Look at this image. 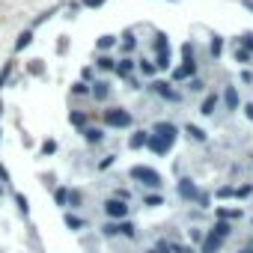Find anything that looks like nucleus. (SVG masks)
<instances>
[{"mask_svg":"<svg viewBox=\"0 0 253 253\" xmlns=\"http://www.w3.org/2000/svg\"><path fill=\"white\" fill-rule=\"evenodd\" d=\"M104 125H110V128H128L131 113L122 107H110V110H104Z\"/></svg>","mask_w":253,"mask_h":253,"instance_id":"obj_1","label":"nucleus"},{"mask_svg":"<svg viewBox=\"0 0 253 253\" xmlns=\"http://www.w3.org/2000/svg\"><path fill=\"white\" fill-rule=\"evenodd\" d=\"M131 179L149 185V188H161V173L149 170V167H131Z\"/></svg>","mask_w":253,"mask_h":253,"instance_id":"obj_2","label":"nucleus"},{"mask_svg":"<svg viewBox=\"0 0 253 253\" xmlns=\"http://www.w3.org/2000/svg\"><path fill=\"white\" fill-rule=\"evenodd\" d=\"M104 214L113 217V220H125V217H128V203L119 200V197H113V200L104 203Z\"/></svg>","mask_w":253,"mask_h":253,"instance_id":"obj_3","label":"nucleus"},{"mask_svg":"<svg viewBox=\"0 0 253 253\" xmlns=\"http://www.w3.org/2000/svg\"><path fill=\"white\" fill-rule=\"evenodd\" d=\"M152 131H155L158 137H164L167 143H173V140H176V125H173V122H158Z\"/></svg>","mask_w":253,"mask_h":253,"instance_id":"obj_4","label":"nucleus"},{"mask_svg":"<svg viewBox=\"0 0 253 253\" xmlns=\"http://www.w3.org/2000/svg\"><path fill=\"white\" fill-rule=\"evenodd\" d=\"M194 72H197V63H194V60H185V66L173 69V81H185V78H194Z\"/></svg>","mask_w":253,"mask_h":253,"instance_id":"obj_5","label":"nucleus"},{"mask_svg":"<svg viewBox=\"0 0 253 253\" xmlns=\"http://www.w3.org/2000/svg\"><path fill=\"white\" fill-rule=\"evenodd\" d=\"M152 89H155L161 98H167V101H179V92H176V89H170V84H164V81H155V84H152Z\"/></svg>","mask_w":253,"mask_h":253,"instance_id":"obj_6","label":"nucleus"},{"mask_svg":"<svg viewBox=\"0 0 253 253\" xmlns=\"http://www.w3.org/2000/svg\"><path fill=\"white\" fill-rule=\"evenodd\" d=\"M146 146H149L155 155H164V152L170 149V143H167L164 137H158V134H149V137H146Z\"/></svg>","mask_w":253,"mask_h":253,"instance_id":"obj_7","label":"nucleus"},{"mask_svg":"<svg viewBox=\"0 0 253 253\" xmlns=\"http://www.w3.org/2000/svg\"><path fill=\"white\" fill-rule=\"evenodd\" d=\"M179 197H182V200H197V197H200L191 179H182V182H179Z\"/></svg>","mask_w":253,"mask_h":253,"instance_id":"obj_8","label":"nucleus"},{"mask_svg":"<svg viewBox=\"0 0 253 253\" xmlns=\"http://www.w3.org/2000/svg\"><path fill=\"white\" fill-rule=\"evenodd\" d=\"M89 92H92V98H98V101H104V98L110 95V84H107V81H95Z\"/></svg>","mask_w":253,"mask_h":253,"instance_id":"obj_9","label":"nucleus"},{"mask_svg":"<svg viewBox=\"0 0 253 253\" xmlns=\"http://www.w3.org/2000/svg\"><path fill=\"white\" fill-rule=\"evenodd\" d=\"M220 241H223V238H217L214 232H209V235L203 238V253H217V250H220Z\"/></svg>","mask_w":253,"mask_h":253,"instance_id":"obj_10","label":"nucleus"},{"mask_svg":"<svg viewBox=\"0 0 253 253\" xmlns=\"http://www.w3.org/2000/svg\"><path fill=\"white\" fill-rule=\"evenodd\" d=\"M113 72H116L119 78H131V72H134V63H131L128 57H125V60H119V63H116V69H113Z\"/></svg>","mask_w":253,"mask_h":253,"instance_id":"obj_11","label":"nucleus"},{"mask_svg":"<svg viewBox=\"0 0 253 253\" xmlns=\"http://www.w3.org/2000/svg\"><path fill=\"white\" fill-rule=\"evenodd\" d=\"M81 131H84L86 143H101V140H104V131H101V128H89V125H86V128H81Z\"/></svg>","mask_w":253,"mask_h":253,"instance_id":"obj_12","label":"nucleus"},{"mask_svg":"<svg viewBox=\"0 0 253 253\" xmlns=\"http://www.w3.org/2000/svg\"><path fill=\"white\" fill-rule=\"evenodd\" d=\"M211 232H214L217 238H229V235H232V226H229V220H217V223L211 226Z\"/></svg>","mask_w":253,"mask_h":253,"instance_id":"obj_13","label":"nucleus"},{"mask_svg":"<svg viewBox=\"0 0 253 253\" xmlns=\"http://www.w3.org/2000/svg\"><path fill=\"white\" fill-rule=\"evenodd\" d=\"M223 101H226V107H229V110H238V92H235V86H226Z\"/></svg>","mask_w":253,"mask_h":253,"instance_id":"obj_14","label":"nucleus"},{"mask_svg":"<svg viewBox=\"0 0 253 253\" xmlns=\"http://www.w3.org/2000/svg\"><path fill=\"white\" fill-rule=\"evenodd\" d=\"M220 220H241V209H217Z\"/></svg>","mask_w":253,"mask_h":253,"instance_id":"obj_15","label":"nucleus"},{"mask_svg":"<svg viewBox=\"0 0 253 253\" xmlns=\"http://www.w3.org/2000/svg\"><path fill=\"white\" fill-rule=\"evenodd\" d=\"M69 122L75 125V128H86V113H81V110H72V113H69Z\"/></svg>","mask_w":253,"mask_h":253,"instance_id":"obj_16","label":"nucleus"},{"mask_svg":"<svg viewBox=\"0 0 253 253\" xmlns=\"http://www.w3.org/2000/svg\"><path fill=\"white\" fill-rule=\"evenodd\" d=\"M185 134H188V137H194L197 143H203V140H206V131H203V128H197V125H191V122L185 125Z\"/></svg>","mask_w":253,"mask_h":253,"instance_id":"obj_17","label":"nucleus"},{"mask_svg":"<svg viewBox=\"0 0 253 253\" xmlns=\"http://www.w3.org/2000/svg\"><path fill=\"white\" fill-rule=\"evenodd\" d=\"M116 232H119V235H125V238H134V232H137V229H134V223L122 220V223H116Z\"/></svg>","mask_w":253,"mask_h":253,"instance_id":"obj_18","label":"nucleus"},{"mask_svg":"<svg viewBox=\"0 0 253 253\" xmlns=\"http://www.w3.org/2000/svg\"><path fill=\"white\" fill-rule=\"evenodd\" d=\"M214 107H217V95H209V98L203 101L200 113H203V116H211V113H214Z\"/></svg>","mask_w":253,"mask_h":253,"instance_id":"obj_19","label":"nucleus"},{"mask_svg":"<svg viewBox=\"0 0 253 253\" xmlns=\"http://www.w3.org/2000/svg\"><path fill=\"white\" fill-rule=\"evenodd\" d=\"M146 137H149L146 131H134L131 140H128V146H131V149H140V146H146Z\"/></svg>","mask_w":253,"mask_h":253,"instance_id":"obj_20","label":"nucleus"},{"mask_svg":"<svg viewBox=\"0 0 253 253\" xmlns=\"http://www.w3.org/2000/svg\"><path fill=\"white\" fill-rule=\"evenodd\" d=\"M30 42H33V30H24V33L18 36V42H15V51H24Z\"/></svg>","mask_w":253,"mask_h":253,"instance_id":"obj_21","label":"nucleus"},{"mask_svg":"<svg viewBox=\"0 0 253 253\" xmlns=\"http://www.w3.org/2000/svg\"><path fill=\"white\" fill-rule=\"evenodd\" d=\"M95 66H98L101 72H113V69H116V60H110V57H98Z\"/></svg>","mask_w":253,"mask_h":253,"instance_id":"obj_22","label":"nucleus"},{"mask_svg":"<svg viewBox=\"0 0 253 253\" xmlns=\"http://www.w3.org/2000/svg\"><path fill=\"white\" fill-rule=\"evenodd\" d=\"M54 203H57V206H69V191H66V188H57V191H54Z\"/></svg>","mask_w":253,"mask_h":253,"instance_id":"obj_23","label":"nucleus"},{"mask_svg":"<svg viewBox=\"0 0 253 253\" xmlns=\"http://www.w3.org/2000/svg\"><path fill=\"white\" fill-rule=\"evenodd\" d=\"M155 69H170V51H158V63Z\"/></svg>","mask_w":253,"mask_h":253,"instance_id":"obj_24","label":"nucleus"},{"mask_svg":"<svg viewBox=\"0 0 253 253\" xmlns=\"http://www.w3.org/2000/svg\"><path fill=\"white\" fill-rule=\"evenodd\" d=\"M15 206H18V211H21V214H27V211H30V206H27V197H24V194H15Z\"/></svg>","mask_w":253,"mask_h":253,"instance_id":"obj_25","label":"nucleus"},{"mask_svg":"<svg viewBox=\"0 0 253 253\" xmlns=\"http://www.w3.org/2000/svg\"><path fill=\"white\" fill-rule=\"evenodd\" d=\"M66 226H69V229H84V220L75 217V214H66Z\"/></svg>","mask_w":253,"mask_h":253,"instance_id":"obj_26","label":"nucleus"},{"mask_svg":"<svg viewBox=\"0 0 253 253\" xmlns=\"http://www.w3.org/2000/svg\"><path fill=\"white\" fill-rule=\"evenodd\" d=\"M113 45H116V39H113V36H101V39H98V48H101V51H110Z\"/></svg>","mask_w":253,"mask_h":253,"instance_id":"obj_27","label":"nucleus"},{"mask_svg":"<svg viewBox=\"0 0 253 253\" xmlns=\"http://www.w3.org/2000/svg\"><path fill=\"white\" fill-rule=\"evenodd\" d=\"M209 51H211V57L217 60V57H220V51H223V42H220V39L214 36V39H211V48H209Z\"/></svg>","mask_w":253,"mask_h":253,"instance_id":"obj_28","label":"nucleus"},{"mask_svg":"<svg viewBox=\"0 0 253 253\" xmlns=\"http://www.w3.org/2000/svg\"><path fill=\"white\" fill-rule=\"evenodd\" d=\"M72 92H75V95H86V92H89V86H86L84 81H78V84H72Z\"/></svg>","mask_w":253,"mask_h":253,"instance_id":"obj_29","label":"nucleus"},{"mask_svg":"<svg viewBox=\"0 0 253 253\" xmlns=\"http://www.w3.org/2000/svg\"><path fill=\"white\" fill-rule=\"evenodd\" d=\"M241 48L253 54V33H244V36H241Z\"/></svg>","mask_w":253,"mask_h":253,"instance_id":"obj_30","label":"nucleus"},{"mask_svg":"<svg viewBox=\"0 0 253 253\" xmlns=\"http://www.w3.org/2000/svg\"><path fill=\"white\" fill-rule=\"evenodd\" d=\"M27 69H30V75H42V72H45V66H42V60H33V63H30Z\"/></svg>","mask_w":253,"mask_h":253,"instance_id":"obj_31","label":"nucleus"},{"mask_svg":"<svg viewBox=\"0 0 253 253\" xmlns=\"http://www.w3.org/2000/svg\"><path fill=\"white\" fill-rule=\"evenodd\" d=\"M9 72H12V63H6V66H3V72H0V89L6 86V78H9Z\"/></svg>","mask_w":253,"mask_h":253,"instance_id":"obj_32","label":"nucleus"},{"mask_svg":"<svg viewBox=\"0 0 253 253\" xmlns=\"http://www.w3.org/2000/svg\"><path fill=\"white\" fill-rule=\"evenodd\" d=\"M155 48H158V51H170V45H167V36H155Z\"/></svg>","mask_w":253,"mask_h":253,"instance_id":"obj_33","label":"nucleus"},{"mask_svg":"<svg viewBox=\"0 0 253 253\" xmlns=\"http://www.w3.org/2000/svg\"><path fill=\"white\" fill-rule=\"evenodd\" d=\"M235 60H238V63H247V60H250V51H244V48H235Z\"/></svg>","mask_w":253,"mask_h":253,"instance_id":"obj_34","label":"nucleus"},{"mask_svg":"<svg viewBox=\"0 0 253 253\" xmlns=\"http://www.w3.org/2000/svg\"><path fill=\"white\" fill-rule=\"evenodd\" d=\"M250 194H253V188H250V185H241V188H235V197H241V200H244V197H250Z\"/></svg>","mask_w":253,"mask_h":253,"instance_id":"obj_35","label":"nucleus"},{"mask_svg":"<svg viewBox=\"0 0 253 253\" xmlns=\"http://www.w3.org/2000/svg\"><path fill=\"white\" fill-rule=\"evenodd\" d=\"M140 72H143V75H155V66H152L149 60H143V63H140Z\"/></svg>","mask_w":253,"mask_h":253,"instance_id":"obj_36","label":"nucleus"},{"mask_svg":"<svg viewBox=\"0 0 253 253\" xmlns=\"http://www.w3.org/2000/svg\"><path fill=\"white\" fill-rule=\"evenodd\" d=\"M226 197H235V188H220L217 191V200H226Z\"/></svg>","mask_w":253,"mask_h":253,"instance_id":"obj_37","label":"nucleus"},{"mask_svg":"<svg viewBox=\"0 0 253 253\" xmlns=\"http://www.w3.org/2000/svg\"><path fill=\"white\" fill-rule=\"evenodd\" d=\"M173 253H194V247H185V244H170Z\"/></svg>","mask_w":253,"mask_h":253,"instance_id":"obj_38","label":"nucleus"},{"mask_svg":"<svg viewBox=\"0 0 253 253\" xmlns=\"http://www.w3.org/2000/svg\"><path fill=\"white\" fill-rule=\"evenodd\" d=\"M42 152H45V155H51V152H57V143H54V140H45V146H42Z\"/></svg>","mask_w":253,"mask_h":253,"instance_id":"obj_39","label":"nucleus"},{"mask_svg":"<svg viewBox=\"0 0 253 253\" xmlns=\"http://www.w3.org/2000/svg\"><path fill=\"white\" fill-rule=\"evenodd\" d=\"M101 3H104V0H84V6H86V9H98Z\"/></svg>","mask_w":253,"mask_h":253,"instance_id":"obj_40","label":"nucleus"},{"mask_svg":"<svg viewBox=\"0 0 253 253\" xmlns=\"http://www.w3.org/2000/svg\"><path fill=\"white\" fill-rule=\"evenodd\" d=\"M188 86H191V92H200V89H203V86H206V84H203V81H197V78H194V81H191V84H188Z\"/></svg>","mask_w":253,"mask_h":253,"instance_id":"obj_41","label":"nucleus"},{"mask_svg":"<svg viewBox=\"0 0 253 253\" xmlns=\"http://www.w3.org/2000/svg\"><path fill=\"white\" fill-rule=\"evenodd\" d=\"M143 203H146V206H149V209H155V206H161V197H146V200H143Z\"/></svg>","mask_w":253,"mask_h":253,"instance_id":"obj_42","label":"nucleus"},{"mask_svg":"<svg viewBox=\"0 0 253 253\" xmlns=\"http://www.w3.org/2000/svg\"><path fill=\"white\" fill-rule=\"evenodd\" d=\"M134 48V36L131 33H125V51H131Z\"/></svg>","mask_w":253,"mask_h":253,"instance_id":"obj_43","label":"nucleus"},{"mask_svg":"<svg viewBox=\"0 0 253 253\" xmlns=\"http://www.w3.org/2000/svg\"><path fill=\"white\" fill-rule=\"evenodd\" d=\"M182 54H185V60H194V48H191V45H185Z\"/></svg>","mask_w":253,"mask_h":253,"instance_id":"obj_44","label":"nucleus"},{"mask_svg":"<svg viewBox=\"0 0 253 253\" xmlns=\"http://www.w3.org/2000/svg\"><path fill=\"white\" fill-rule=\"evenodd\" d=\"M191 238H194V241H203L206 235H203V229H191Z\"/></svg>","mask_w":253,"mask_h":253,"instance_id":"obj_45","label":"nucleus"},{"mask_svg":"<svg viewBox=\"0 0 253 253\" xmlns=\"http://www.w3.org/2000/svg\"><path fill=\"white\" fill-rule=\"evenodd\" d=\"M110 164H113V155H107V158H104V161H101V164H98V167H101V170H107V167H110Z\"/></svg>","mask_w":253,"mask_h":253,"instance_id":"obj_46","label":"nucleus"},{"mask_svg":"<svg viewBox=\"0 0 253 253\" xmlns=\"http://www.w3.org/2000/svg\"><path fill=\"white\" fill-rule=\"evenodd\" d=\"M104 235H116V223H107L104 226Z\"/></svg>","mask_w":253,"mask_h":253,"instance_id":"obj_47","label":"nucleus"},{"mask_svg":"<svg viewBox=\"0 0 253 253\" xmlns=\"http://www.w3.org/2000/svg\"><path fill=\"white\" fill-rule=\"evenodd\" d=\"M0 182H9V173H6V167L0 164Z\"/></svg>","mask_w":253,"mask_h":253,"instance_id":"obj_48","label":"nucleus"},{"mask_svg":"<svg viewBox=\"0 0 253 253\" xmlns=\"http://www.w3.org/2000/svg\"><path fill=\"white\" fill-rule=\"evenodd\" d=\"M244 116H247V119L253 122V104H244Z\"/></svg>","mask_w":253,"mask_h":253,"instance_id":"obj_49","label":"nucleus"},{"mask_svg":"<svg viewBox=\"0 0 253 253\" xmlns=\"http://www.w3.org/2000/svg\"><path fill=\"white\" fill-rule=\"evenodd\" d=\"M244 6H247V9H250V12H253V0H244Z\"/></svg>","mask_w":253,"mask_h":253,"instance_id":"obj_50","label":"nucleus"},{"mask_svg":"<svg viewBox=\"0 0 253 253\" xmlns=\"http://www.w3.org/2000/svg\"><path fill=\"white\" fill-rule=\"evenodd\" d=\"M241 253H253V247H244V250H241Z\"/></svg>","mask_w":253,"mask_h":253,"instance_id":"obj_51","label":"nucleus"},{"mask_svg":"<svg viewBox=\"0 0 253 253\" xmlns=\"http://www.w3.org/2000/svg\"><path fill=\"white\" fill-rule=\"evenodd\" d=\"M0 113H3V101H0Z\"/></svg>","mask_w":253,"mask_h":253,"instance_id":"obj_52","label":"nucleus"},{"mask_svg":"<svg viewBox=\"0 0 253 253\" xmlns=\"http://www.w3.org/2000/svg\"><path fill=\"white\" fill-rule=\"evenodd\" d=\"M0 197H3V185H0Z\"/></svg>","mask_w":253,"mask_h":253,"instance_id":"obj_53","label":"nucleus"},{"mask_svg":"<svg viewBox=\"0 0 253 253\" xmlns=\"http://www.w3.org/2000/svg\"><path fill=\"white\" fill-rule=\"evenodd\" d=\"M149 253H158V250H149Z\"/></svg>","mask_w":253,"mask_h":253,"instance_id":"obj_54","label":"nucleus"}]
</instances>
